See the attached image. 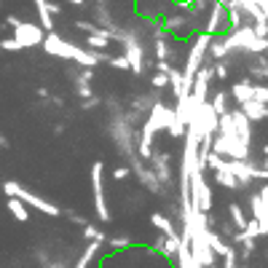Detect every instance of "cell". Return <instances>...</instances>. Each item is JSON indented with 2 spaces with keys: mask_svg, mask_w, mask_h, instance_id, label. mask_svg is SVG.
Listing matches in <instances>:
<instances>
[{
  "mask_svg": "<svg viewBox=\"0 0 268 268\" xmlns=\"http://www.w3.org/2000/svg\"><path fill=\"white\" fill-rule=\"evenodd\" d=\"M41 46H43L46 54L59 56V59H73V62H78L83 70H91V67L102 64L105 56H108V54H97V51H86V49H81V46H75L70 41H64V38H59L56 32H46Z\"/></svg>",
  "mask_w": 268,
  "mask_h": 268,
  "instance_id": "6da1fadb",
  "label": "cell"
},
{
  "mask_svg": "<svg viewBox=\"0 0 268 268\" xmlns=\"http://www.w3.org/2000/svg\"><path fill=\"white\" fill-rule=\"evenodd\" d=\"M3 193H8V198H19L22 204L35 207L38 212H43V215H49V217H62V209L56 207V204H51V201H46V198H41V196L30 193V190L22 188L19 183H14V180H8V183L3 185Z\"/></svg>",
  "mask_w": 268,
  "mask_h": 268,
  "instance_id": "7a4b0ae2",
  "label": "cell"
},
{
  "mask_svg": "<svg viewBox=\"0 0 268 268\" xmlns=\"http://www.w3.org/2000/svg\"><path fill=\"white\" fill-rule=\"evenodd\" d=\"M225 49L228 54L231 51H250V54H257V51H265V38H257L252 32V27H236L233 35H228L225 38Z\"/></svg>",
  "mask_w": 268,
  "mask_h": 268,
  "instance_id": "3957f363",
  "label": "cell"
},
{
  "mask_svg": "<svg viewBox=\"0 0 268 268\" xmlns=\"http://www.w3.org/2000/svg\"><path fill=\"white\" fill-rule=\"evenodd\" d=\"M102 175H105V166L102 161L91 166V188H94V207H97V217L102 223H110V209H108V201H105V188H102Z\"/></svg>",
  "mask_w": 268,
  "mask_h": 268,
  "instance_id": "277c9868",
  "label": "cell"
},
{
  "mask_svg": "<svg viewBox=\"0 0 268 268\" xmlns=\"http://www.w3.org/2000/svg\"><path fill=\"white\" fill-rule=\"evenodd\" d=\"M121 43H123V59L129 62V70L131 73H142L145 70V51H142L137 35L121 32Z\"/></svg>",
  "mask_w": 268,
  "mask_h": 268,
  "instance_id": "5b68a950",
  "label": "cell"
},
{
  "mask_svg": "<svg viewBox=\"0 0 268 268\" xmlns=\"http://www.w3.org/2000/svg\"><path fill=\"white\" fill-rule=\"evenodd\" d=\"M14 41L22 46V49H32V46L43 43V30L32 22H19L14 27Z\"/></svg>",
  "mask_w": 268,
  "mask_h": 268,
  "instance_id": "8992f818",
  "label": "cell"
},
{
  "mask_svg": "<svg viewBox=\"0 0 268 268\" xmlns=\"http://www.w3.org/2000/svg\"><path fill=\"white\" fill-rule=\"evenodd\" d=\"M252 220L260 225L263 236L268 233V190L263 188L257 196H252Z\"/></svg>",
  "mask_w": 268,
  "mask_h": 268,
  "instance_id": "52a82bcc",
  "label": "cell"
},
{
  "mask_svg": "<svg viewBox=\"0 0 268 268\" xmlns=\"http://www.w3.org/2000/svg\"><path fill=\"white\" fill-rule=\"evenodd\" d=\"M223 24H225V6H223V3H215L212 8H209V19H207L204 32L212 35V32H217V30H223Z\"/></svg>",
  "mask_w": 268,
  "mask_h": 268,
  "instance_id": "ba28073f",
  "label": "cell"
},
{
  "mask_svg": "<svg viewBox=\"0 0 268 268\" xmlns=\"http://www.w3.org/2000/svg\"><path fill=\"white\" fill-rule=\"evenodd\" d=\"M134 172L140 175L142 185H145V188H150V193H156V196H161V193H164V185L158 183V177L153 175V169H145L142 164H134Z\"/></svg>",
  "mask_w": 268,
  "mask_h": 268,
  "instance_id": "9c48e42d",
  "label": "cell"
},
{
  "mask_svg": "<svg viewBox=\"0 0 268 268\" xmlns=\"http://www.w3.org/2000/svg\"><path fill=\"white\" fill-rule=\"evenodd\" d=\"M204 242H207L209 250H212V255H215V257H225L228 252H231V247H228V244H225V242H223V239H220L215 231H209V228L204 231Z\"/></svg>",
  "mask_w": 268,
  "mask_h": 268,
  "instance_id": "30bf717a",
  "label": "cell"
},
{
  "mask_svg": "<svg viewBox=\"0 0 268 268\" xmlns=\"http://www.w3.org/2000/svg\"><path fill=\"white\" fill-rule=\"evenodd\" d=\"M242 116H244L247 121H263V118L268 116V110H265V105L250 99V102L242 105Z\"/></svg>",
  "mask_w": 268,
  "mask_h": 268,
  "instance_id": "8fae6325",
  "label": "cell"
},
{
  "mask_svg": "<svg viewBox=\"0 0 268 268\" xmlns=\"http://www.w3.org/2000/svg\"><path fill=\"white\" fill-rule=\"evenodd\" d=\"M150 223L156 225V228H158V231L164 233L166 239H172V236H180V233L175 231V225H172V220H169V217H164L161 212H153V215H150Z\"/></svg>",
  "mask_w": 268,
  "mask_h": 268,
  "instance_id": "7c38bea8",
  "label": "cell"
},
{
  "mask_svg": "<svg viewBox=\"0 0 268 268\" xmlns=\"http://www.w3.org/2000/svg\"><path fill=\"white\" fill-rule=\"evenodd\" d=\"M177 247H180V236H172V239L161 236L158 242H156V250H158L161 255H166V257H175V255H177Z\"/></svg>",
  "mask_w": 268,
  "mask_h": 268,
  "instance_id": "4fadbf2b",
  "label": "cell"
},
{
  "mask_svg": "<svg viewBox=\"0 0 268 268\" xmlns=\"http://www.w3.org/2000/svg\"><path fill=\"white\" fill-rule=\"evenodd\" d=\"M252 89H255V86H252L250 81H239L233 89H231V94L236 97L239 105H244V102H250V99H252Z\"/></svg>",
  "mask_w": 268,
  "mask_h": 268,
  "instance_id": "5bb4252c",
  "label": "cell"
},
{
  "mask_svg": "<svg viewBox=\"0 0 268 268\" xmlns=\"http://www.w3.org/2000/svg\"><path fill=\"white\" fill-rule=\"evenodd\" d=\"M35 8H38V16H41L43 32H54V22H51V14H49V0H35Z\"/></svg>",
  "mask_w": 268,
  "mask_h": 268,
  "instance_id": "9a60e30c",
  "label": "cell"
},
{
  "mask_svg": "<svg viewBox=\"0 0 268 268\" xmlns=\"http://www.w3.org/2000/svg\"><path fill=\"white\" fill-rule=\"evenodd\" d=\"M6 207H8V212L14 215V220H19V223H27V220H30V209H27L19 198H8Z\"/></svg>",
  "mask_w": 268,
  "mask_h": 268,
  "instance_id": "2e32d148",
  "label": "cell"
},
{
  "mask_svg": "<svg viewBox=\"0 0 268 268\" xmlns=\"http://www.w3.org/2000/svg\"><path fill=\"white\" fill-rule=\"evenodd\" d=\"M105 49H110V38H105V35H86V51L102 54Z\"/></svg>",
  "mask_w": 268,
  "mask_h": 268,
  "instance_id": "e0dca14e",
  "label": "cell"
},
{
  "mask_svg": "<svg viewBox=\"0 0 268 268\" xmlns=\"http://www.w3.org/2000/svg\"><path fill=\"white\" fill-rule=\"evenodd\" d=\"M102 250V242H89V247H86V252L78 257V263H75V268H89V263L94 260V255H97Z\"/></svg>",
  "mask_w": 268,
  "mask_h": 268,
  "instance_id": "ac0fdd59",
  "label": "cell"
},
{
  "mask_svg": "<svg viewBox=\"0 0 268 268\" xmlns=\"http://www.w3.org/2000/svg\"><path fill=\"white\" fill-rule=\"evenodd\" d=\"M215 180H217V183L223 185V188H231V190L242 188V185H239V180H236V177H231L228 172H215Z\"/></svg>",
  "mask_w": 268,
  "mask_h": 268,
  "instance_id": "d6986e66",
  "label": "cell"
},
{
  "mask_svg": "<svg viewBox=\"0 0 268 268\" xmlns=\"http://www.w3.org/2000/svg\"><path fill=\"white\" fill-rule=\"evenodd\" d=\"M228 212H231V220L236 223V228H239V231H244L247 217H244V212H242V207H239V204H231V207H228Z\"/></svg>",
  "mask_w": 268,
  "mask_h": 268,
  "instance_id": "ffe728a7",
  "label": "cell"
},
{
  "mask_svg": "<svg viewBox=\"0 0 268 268\" xmlns=\"http://www.w3.org/2000/svg\"><path fill=\"white\" fill-rule=\"evenodd\" d=\"M207 51L212 54L215 59H225V56H228V49H225V43H223V41H215V43H209V46H207Z\"/></svg>",
  "mask_w": 268,
  "mask_h": 268,
  "instance_id": "44dd1931",
  "label": "cell"
},
{
  "mask_svg": "<svg viewBox=\"0 0 268 268\" xmlns=\"http://www.w3.org/2000/svg\"><path fill=\"white\" fill-rule=\"evenodd\" d=\"M83 236L89 239V242H105V239H108L99 228H94V225H83Z\"/></svg>",
  "mask_w": 268,
  "mask_h": 268,
  "instance_id": "7402d4cb",
  "label": "cell"
},
{
  "mask_svg": "<svg viewBox=\"0 0 268 268\" xmlns=\"http://www.w3.org/2000/svg\"><path fill=\"white\" fill-rule=\"evenodd\" d=\"M102 64H110V67H116V70H129V62L123 59V56H105V62Z\"/></svg>",
  "mask_w": 268,
  "mask_h": 268,
  "instance_id": "603a6c76",
  "label": "cell"
},
{
  "mask_svg": "<svg viewBox=\"0 0 268 268\" xmlns=\"http://www.w3.org/2000/svg\"><path fill=\"white\" fill-rule=\"evenodd\" d=\"M166 30H172V32H177V30H183V27H185V19L183 16H172V19H166Z\"/></svg>",
  "mask_w": 268,
  "mask_h": 268,
  "instance_id": "cb8c5ba5",
  "label": "cell"
},
{
  "mask_svg": "<svg viewBox=\"0 0 268 268\" xmlns=\"http://www.w3.org/2000/svg\"><path fill=\"white\" fill-rule=\"evenodd\" d=\"M0 49L3 51H22V46H19L14 38H3V41H0Z\"/></svg>",
  "mask_w": 268,
  "mask_h": 268,
  "instance_id": "d4e9b609",
  "label": "cell"
},
{
  "mask_svg": "<svg viewBox=\"0 0 268 268\" xmlns=\"http://www.w3.org/2000/svg\"><path fill=\"white\" fill-rule=\"evenodd\" d=\"M150 83L156 86V89H166V86H169V81H166V75H164V73H156Z\"/></svg>",
  "mask_w": 268,
  "mask_h": 268,
  "instance_id": "484cf974",
  "label": "cell"
},
{
  "mask_svg": "<svg viewBox=\"0 0 268 268\" xmlns=\"http://www.w3.org/2000/svg\"><path fill=\"white\" fill-rule=\"evenodd\" d=\"M131 239L129 236H121V239H110V247H116V250H121V247H129Z\"/></svg>",
  "mask_w": 268,
  "mask_h": 268,
  "instance_id": "4316f807",
  "label": "cell"
},
{
  "mask_svg": "<svg viewBox=\"0 0 268 268\" xmlns=\"http://www.w3.org/2000/svg\"><path fill=\"white\" fill-rule=\"evenodd\" d=\"M215 73H217V78H225V75H228V67H225L223 62H217V64H215Z\"/></svg>",
  "mask_w": 268,
  "mask_h": 268,
  "instance_id": "83f0119b",
  "label": "cell"
},
{
  "mask_svg": "<svg viewBox=\"0 0 268 268\" xmlns=\"http://www.w3.org/2000/svg\"><path fill=\"white\" fill-rule=\"evenodd\" d=\"M113 177H116V180H123V177H129V169H126V166H118L116 172H113Z\"/></svg>",
  "mask_w": 268,
  "mask_h": 268,
  "instance_id": "f1b7e54d",
  "label": "cell"
},
{
  "mask_svg": "<svg viewBox=\"0 0 268 268\" xmlns=\"http://www.w3.org/2000/svg\"><path fill=\"white\" fill-rule=\"evenodd\" d=\"M0 148H8V140L3 137V134H0Z\"/></svg>",
  "mask_w": 268,
  "mask_h": 268,
  "instance_id": "f546056e",
  "label": "cell"
},
{
  "mask_svg": "<svg viewBox=\"0 0 268 268\" xmlns=\"http://www.w3.org/2000/svg\"><path fill=\"white\" fill-rule=\"evenodd\" d=\"M67 3H73V6H81V3H83V0H67Z\"/></svg>",
  "mask_w": 268,
  "mask_h": 268,
  "instance_id": "4dcf8cb0",
  "label": "cell"
},
{
  "mask_svg": "<svg viewBox=\"0 0 268 268\" xmlns=\"http://www.w3.org/2000/svg\"><path fill=\"white\" fill-rule=\"evenodd\" d=\"M51 268H62V265H59V263H54V265H51Z\"/></svg>",
  "mask_w": 268,
  "mask_h": 268,
  "instance_id": "1f68e13d",
  "label": "cell"
}]
</instances>
